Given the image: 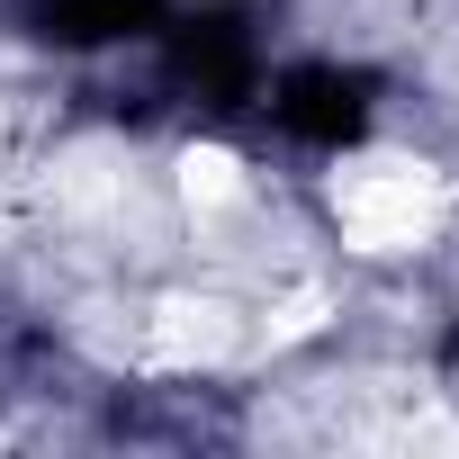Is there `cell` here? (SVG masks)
Masks as SVG:
<instances>
[{
    "instance_id": "cell-3",
    "label": "cell",
    "mask_w": 459,
    "mask_h": 459,
    "mask_svg": "<svg viewBox=\"0 0 459 459\" xmlns=\"http://www.w3.org/2000/svg\"><path fill=\"white\" fill-rule=\"evenodd\" d=\"M153 10H162V0H37L46 37H64V46H108V37H135V28H153Z\"/></svg>"
},
{
    "instance_id": "cell-1",
    "label": "cell",
    "mask_w": 459,
    "mask_h": 459,
    "mask_svg": "<svg viewBox=\"0 0 459 459\" xmlns=\"http://www.w3.org/2000/svg\"><path fill=\"white\" fill-rule=\"evenodd\" d=\"M360 117H369V82L360 73L307 64V73L280 82V126L307 135V144H342V135H360Z\"/></svg>"
},
{
    "instance_id": "cell-2",
    "label": "cell",
    "mask_w": 459,
    "mask_h": 459,
    "mask_svg": "<svg viewBox=\"0 0 459 459\" xmlns=\"http://www.w3.org/2000/svg\"><path fill=\"white\" fill-rule=\"evenodd\" d=\"M171 64H180V82H189L198 100H244V91H253V46H244V28H225V19L180 28V37H171Z\"/></svg>"
}]
</instances>
